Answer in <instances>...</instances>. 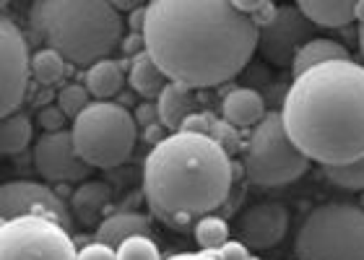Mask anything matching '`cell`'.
<instances>
[{"mask_svg": "<svg viewBox=\"0 0 364 260\" xmlns=\"http://www.w3.org/2000/svg\"><path fill=\"white\" fill-rule=\"evenodd\" d=\"M281 117L296 148L323 169L364 156V65L333 60L294 76Z\"/></svg>", "mask_w": 364, "mask_h": 260, "instance_id": "cell-2", "label": "cell"}, {"mask_svg": "<svg viewBox=\"0 0 364 260\" xmlns=\"http://www.w3.org/2000/svg\"><path fill=\"white\" fill-rule=\"evenodd\" d=\"M31 76V53L23 29L11 18H0V117L18 112L26 99Z\"/></svg>", "mask_w": 364, "mask_h": 260, "instance_id": "cell-9", "label": "cell"}, {"mask_svg": "<svg viewBox=\"0 0 364 260\" xmlns=\"http://www.w3.org/2000/svg\"><path fill=\"white\" fill-rule=\"evenodd\" d=\"M65 120H68V117H65V112H63L58 104H45V107H39V112H37V123L45 133H60Z\"/></svg>", "mask_w": 364, "mask_h": 260, "instance_id": "cell-30", "label": "cell"}, {"mask_svg": "<svg viewBox=\"0 0 364 260\" xmlns=\"http://www.w3.org/2000/svg\"><path fill=\"white\" fill-rule=\"evenodd\" d=\"M34 167L47 183H86L91 167L76 151L70 130L42 133L34 141Z\"/></svg>", "mask_w": 364, "mask_h": 260, "instance_id": "cell-12", "label": "cell"}, {"mask_svg": "<svg viewBox=\"0 0 364 260\" xmlns=\"http://www.w3.org/2000/svg\"><path fill=\"white\" fill-rule=\"evenodd\" d=\"M164 260H216L211 253H175Z\"/></svg>", "mask_w": 364, "mask_h": 260, "instance_id": "cell-36", "label": "cell"}, {"mask_svg": "<svg viewBox=\"0 0 364 260\" xmlns=\"http://www.w3.org/2000/svg\"><path fill=\"white\" fill-rule=\"evenodd\" d=\"M65 70H68V60L53 47H39V50L31 53V78L39 86L60 84Z\"/></svg>", "mask_w": 364, "mask_h": 260, "instance_id": "cell-25", "label": "cell"}, {"mask_svg": "<svg viewBox=\"0 0 364 260\" xmlns=\"http://www.w3.org/2000/svg\"><path fill=\"white\" fill-rule=\"evenodd\" d=\"M117 260H164L159 253V245L151 234H136L128 237L117 247Z\"/></svg>", "mask_w": 364, "mask_h": 260, "instance_id": "cell-27", "label": "cell"}, {"mask_svg": "<svg viewBox=\"0 0 364 260\" xmlns=\"http://www.w3.org/2000/svg\"><path fill=\"white\" fill-rule=\"evenodd\" d=\"M89 97L91 94L84 84H65V86H60V92L55 94V104L65 112V117L76 120V117L91 104Z\"/></svg>", "mask_w": 364, "mask_h": 260, "instance_id": "cell-26", "label": "cell"}, {"mask_svg": "<svg viewBox=\"0 0 364 260\" xmlns=\"http://www.w3.org/2000/svg\"><path fill=\"white\" fill-rule=\"evenodd\" d=\"M240 11H242L247 18H250L258 29H263L268 21L273 18V13H276V8L279 6H273V3H268V0H252V3H245V0H237L235 3Z\"/></svg>", "mask_w": 364, "mask_h": 260, "instance_id": "cell-29", "label": "cell"}, {"mask_svg": "<svg viewBox=\"0 0 364 260\" xmlns=\"http://www.w3.org/2000/svg\"><path fill=\"white\" fill-rule=\"evenodd\" d=\"M167 136H169V130L164 128L161 123H156V125H151V128H146V130H144V138L149 141V143H154V146L161 143V141H164Z\"/></svg>", "mask_w": 364, "mask_h": 260, "instance_id": "cell-35", "label": "cell"}, {"mask_svg": "<svg viewBox=\"0 0 364 260\" xmlns=\"http://www.w3.org/2000/svg\"><path fill=\"white\" fill-rule=\"evenodd\" d=\"M0 260H78L68 227L45 216L0 222Z\"/></svg>", "mask_w": 364, "mask_h": 260, "instance_id": "cell-8", "label": "cell"}, {"mask_svg": "<svg viewBox=\"0 0 364 260\" xmlns=\"http://www.w3.org/2000/svg\"><path fill=\"white\" fill-rule=\"evenodd\" d=\"M133 117H136L138 128H151V125L159 123V107L156 102H141L136 109H133Z\"/></svg>", "mask_w": 364, "mask_h": 260, "instance_id": "cell-33", "label": "cell"}, {"mask_svg": "<svg viewBox=\"0 0 364 260\" xmlns=\"http://www.w3.org/2000/svg\"><path fill=\"white\" fill-rule=\"evenodd\" d=\"M122 53L130 55V60L136 58V55L146 53V42H144V34H138V31H130V34H125L120 42Z\"/></svg>", "mask_w": 364, "mask_h": 260, "instance_id": "cell-34", "label": "cell"}, {"mask_svg": "<svg viewBox=\"0 0 364 260\" xmlns=\"http://www.w3.org/2000/svg\"><path fill=\"white\" fill-rule=\"evenodd\" d=\"M326 177L333 185L343 188V190H364V156L349 167H336V169H323Z\"/></svg>", "mask_w": 364, "mask_h": 260, "instance_id": "cell-28", "label": "cell"}, {"mask_svg": "<svg viewBox=\"0 0 364 260\" xmlns=\"http://www.w3.org/2000/svg\"><path fill=\"white\" fill-rule=\"evenodd\" d=\"M182 130L188 133H200V136L211 138L219 146H224L229 153H237L242 148V138H240V130L235 125H229L224 117H216L213 112H205V109H198L185 120Z\"/></svg>", "mask_w": 364, "mask_h": 260, "instance_id": "cell-21", "label": "cell"}, {"mask_svg": "<svg viewBox=\"0 0 364 260\" xmlns=\"http://www.w3.org/2000/svg\"><path fill=\"white\" fill-rule=\"evenodd\" d=\"M312 161L304 156L287 133L281 112H268L255 125L245 143V177L258 188H284L307 175Z\"/></svg>", "mask_w": 364, "mask_h": 260, "instance_id": "cell-7", "label": "cell"}, {"mask_svg": "<svg viewBox=\"0 0 364 260\" xmlns=\"http://www.w3.org/2000/svg\"><path fill=\"white\" fill-rule=\"evenodd\" d=\"M18 216H45L53 222L70 227V206L47 183L34 180H11L0 190V222Z\"/></svg>", "mask_w": 364, "mask_h": 260, "instance_id": "cell-11", "label": "cell"}, {"mask_svg": "<svg viewBox=\"0 0 364 260\" xmlns=\"http://www.w3.org/2000/svg\"><path fill=\"white\" fill-rule=\"evenodd\" d=\"M289 232V211L276 200H263L245 208L235 224L237 239L247 245L252 253L258 250H271L287 237Z\"/></svg>", "mask_w": 364, "mask_h": 260, "instance_id": "cell-13", "label": "cell"}, {"mask_svg": "<svg viewBox=\"0 0 364 260\" xmlns=\"http://www.w3.org/2000/svg\"><path fill=\"white\" fill-rule=\"evenodd\" d=\"M156 107H159V123L169 130V133H180L185 120H188L196 109V92L188 89V86L175 84L169 81L167 89L159 94L156 99Z\"/></svg>", "mask_w": 364, "mask_h": 260, "instance_id": "cell-18", "label": "cell"}, {"mask_svg": "<svg viewBox=\"0 0 364 260\" xmlns=\"http://www.w3.org/2000/svg\"><path fill=\"white\" fill-rule=\"evenodd\" d=\"M266 99L258 89L250 86H237L221 99V117L229 125H235L237 130L242 128H255L260 125V120L266 117Z\"/></svg>", "mask_w": 364, "mask_h": 260, "instance_id": "cell-15", "label": "cell"}, {"mask_svg": "<svg viewBox=\"0 0 364 260\" xmlns=\"http://www.w3.org/2000/svg\"><path fill=\"white\" fill-rule=\"evenodd\" d=\"M128 84L130 89L138 94V97H144L146 102H156L159 99V94L167 89L169 78L164 76V70L156 65L149 53H141L136 55L128 65Z\"/></svg>", "mask_w": 364, "mask_h": 260, "instance_id": "cell-20", "label": "cell"}, {"mask_svg": "<svg viewBox=\"0 0 364 260\" xmlns=\"http://www.w3.org/2000/svg\"><path fill=\"white\" fill-rule=\"evenodd\" d=\"M213 258L216 260H258L252 255V250L247 245H242L237 237H232L227 245H221L219 250H213Z\"/></svg>", "mask_w": 364, "mask_h": 260, "instance_id": "cell-31", "label": "cell"}, {"mask_svg": "<svg viewBox=\"0 0 364 260\" xmlns=\"http://www.w3.org/2000/svg\"><path fill=\"white\" fill-rule=\"evenodd\" d=\"M333 60H351L349 50H346L338 39L312 37L310 42L296 53L291 73H294V76H302L304 70L318 68V65H326V63H333Z\"/></svg>", "mask_w": 364, "mask_h": 260, "instance_id": "cell-22", "label": "cell"}, {"mask_svg": "<svg viewBox=\"0 0 364 260\" xmlns=\"http://www.w3.org/2000/svg\"><path fill=\"white\" fill-rule=\"evenodd\" d=\"M296 260H364V208L351 200L320 203L294 239Z\"/></svg>", "mask_w": 364, "mask_h": 260, "instance_id": "cell-5", "label": "cell"}, {"mask_svg": "<svg viewBox=\"0 0 364 260\" xmlns=\"http://www.w3.org/2000/svg\"><path fill=\"white\" fill-rule=\"evenodd\" d=\"M70 136L91 169H114L130 159L138 141V123L120 102H91L73 120Z\"/></svg>", "mask_w": 364, "mask_h": 260, "instance_id": "cell-6", "label": "cell"}, {"mask_svg": "<svg viewBox=\"0 0 364 260\" xmlns=\"http://www.w3.org/2000/svg\"><path fill=\"white\" fill-rule=\"evenodd\" d=\"M34 141V128H31V117L23 112L3 117L0 125V151L3 156H16V153L26 151Z\"/></svg>", "mask_w": 364, "mask_h": 260, "instance_id": "cell-23", "label": "cell"}, {"mask_svg": "<svg viewBox=\"0 0 364 260\" xmlns=\"http://www.w3.org/2000/svg\"><path fill=\"white\" fill-rule=\"evenodd\" d=\"M359 206H362V208H364V190H362V203H359Z\"/></svg>", "mask_w": 364, "mask_h": 260, "instance_id": "cell-38", "label": "cell"}, {"mask_svg": "<svg viewBox=\"0 0 364 260\" xmlns=\"http://www.w3.org/2000/svg\"><path fill=\"white\" fill-rule=\"evenodd\" d=\"M78 260H117V250L94 239V242H89V245L78 250Z\"/></svg>", "mask_w": 364, "mask_h": 260, "instance_id": "cell-32", "label": "cell"}, {"mask_svg": "<svg viewBox=\"0 0 364 260\" xmlns=\"http://www.w3.org/2000/svg\"><path fill=\"white\" fill-rule=\"evenodd\" d=\"M312 26L299 6H279L271 21L260 29L258 50L276 68H291L296 53L312 39Z\"/></svg>", "mask_w": 364, "mask_h": 260, "instance_id": "cell-10", "label": "cell"}, {"mask_svg": "<svg viewBox=\"0 0 364 260\" xmlns=\"http://www.w3.org/2000/svg\"><path fill=\"white\" fill-rule=\"evenodd\" d=\"M125 81H128L125 65L120 60H114V58L94 63L84 76V86L89 89L94 102H114V97L122 94Z\"/></svg>", "mask_w": 364, "mask_h": 260, "instance_id": "cell-19", "label": "cell"}, {"mask_svg": "<svg viewBox=\"0 0 364 260\" xmlns=\"http://www.w3.org/2000/svg\"><path fill=\"white\" fill-rule=\"evenodd\" d=\"M193 239L200 247V253H213V250H219L221 245H227L229 239H232V227L219 214L200 216L193 224Z\"/></svg>", "mask_w": 364, "mask_h": 260, "instance_id": "cell-24", "label": "cell"}, {"mask_svg": "<svg viewBox=\"0 0 364 260\" xmlns=\"http://www.w3.org/2000/svg\"><path fill=\"white\" fill-rule=\"evenodd\" d=\"M359 50H362V58H364V16L362 21H359Z\"/></svg>", "mask_w": 364, "mask_h": 260, "instance_id": "cell-37", "label": "cell"}, {"mask_svg": "<svg viewBox=\"0 0 364 260\" xmlns=\"http://www.w3.org/2000/svg\"><path fill=\"white\" fill-rule=\"evenodd\" d=\"M312 26L323 29H343L354 21H362L364 3L357 0H302L296 3Z\"/></svg>", "mask_w": 364, "mask_h": 260, "instance_id": "cell-14", "label": "cell"}, {"mask_svg": "<svg viewBox=\"0 0 364 260\" xmlns=\"http://www.w3.org/2000/svg\"><path fill=\"white\" fill-rule=\"evenodd\" d=\"M29 26L45 47L86 70L107 60L125 37L122 13L107 0H37Z\"/></svg>", "mask_w": 364, "mask_h": 260, "instance_id": "cell-4", "label": "cell"}, {"mask_svg": "<svg viewBox=\"0 0 364 260\" xmlns=\"http://www.w3.org/2000/svg\"><path fill=\"white\" fill-rule=\"evenodd\" d=\"M112 200V188L102 180H86L76 188V193L70 195V214L78 224H102L105 222L107 206Z\"/></svg>", "mask_w": 364, "mask_h": 260, "instance_id": "cell-16", "label": "cell"}, {"mask_svg": "<svg viewBox=\"0 0 364 260\" xmlns=\"http://www.w3.org/2000/svg\"><path fill=\"white\" fill-rule=\"evenodd\" d=\"M136 234H151V219L138 211H114V214H107L105 222L97 227L94 239L117 250L125 239Z\"/></svg>", "mask_w": 364, "mask_h": 260, "instance_id": "cell-17", "label": "cell"}, {"mask_svg": "<svg viewBox=\"0 0 364 260\" xmlns=\"http://www.w3.org/2000/svg\"><path fill=\"white\" fill-rule=\"evenodd\" d=\"M232 153L200 133H169L144 161V198L151 214L175 229L216 214L232 195Z\"/></svg>", "mask_w": 364, "mask_h": 260, "instance_id": "cell-3", "label": "cell"}, {"mask_svg": "<svg viewBox=\"0 0 364 260\" xmlns=\"http://www.w3.org/2000/svg\"><path fill=\"white\" fill-rule=\"evenodd\" d=\"M141 34L164 76L193 92L240 76L260 39L258 26L229 0H151Z\"/></svg>", "mask_w": 364, "mask_h": 260, "instance_id": "cell-1", "label": "cell"}]
</instances>
